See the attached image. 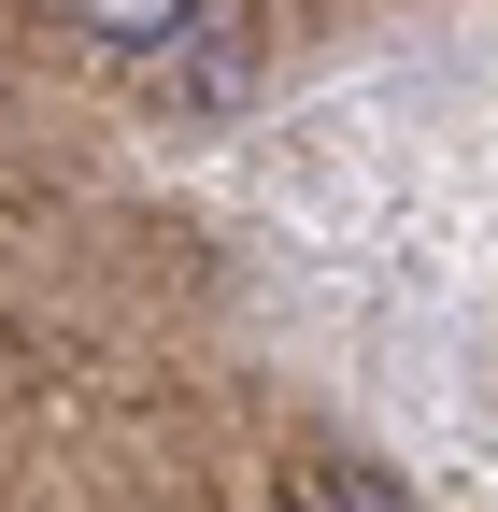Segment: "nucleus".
<instances>
[{"mask_svg":"<svg viewBox=\"0 0 498 512\" xmlns=\"http://www.w3.org/2000/svg\"><path fill=\"white\" fill-rule=\"evenodd\" d=\"M242 72H257V29L214 15V0L157 43V100H171V114H228V100H242Z\"/></svg>","mask_w":498,"mask_h":512,"instance_id":"nucleus-1","label":"nucleus"},{"mask_svg":"<svg viewBox=\"0 0 498 512\" xmlns=\"http://www.w3.org/2000/svg\"><path fill=\"white\" fill-rule=\"evenodd\" d=\"M57 15H72L86 43H129V57H157L185 15H200V0H57Z\"/></svg>","mask_w":498,"mask_h":512,"instance_id":"nucleus-2","label":"nucleus"},{"mask_svg":"<svg viewBox=\"0 0 498 512\" xmlns=\"http://www.w3.org/2000/svg\"><path fill=\"white\" fill-rule=\"evenodd\" d=\"M285 512H413V498H385V484H370V470H314V484H299Z\"/></svg>","mask_w":498,"mask_h":512,"instance_id":"nucleus-3","label":"nucleus"}]
</instances>
